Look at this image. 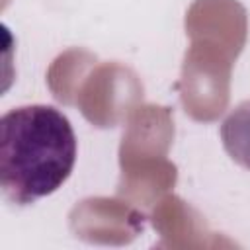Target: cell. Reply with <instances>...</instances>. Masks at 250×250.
Wrapping results in <instances>:
<instances>
[{
    "label": "cell",
    "mask_w": 250,
    "mask_h": 250,
    "mask_svg": "<svg viewBox=\"0 0 250 250\" xmlns=\"http://www.w3.org/2000/svg\"><path fill=\"white\" fill-rule=\"evenodd\" d=\"M76 162V135L53 105L31 104L0 119V188L16 205H29L57 191Z\"/></svg>",
    "instance_id": "cell-1"
},
{
    "label": "cell",
    "mask_w": 250,
    "mask_h": 250,
    "mask_svg": "<svg viewBox=\"0 0 250 250\" xmlns=\"http://www.w3.org/2000/svg\"><path fill=\"white\" fill-rule=\"evenodd\" d=\"M221 141L236 164L250 168V100L240 102L223 119Z\"/></svg>",
    "instance_id": "cell-2"
}]
</instances>
